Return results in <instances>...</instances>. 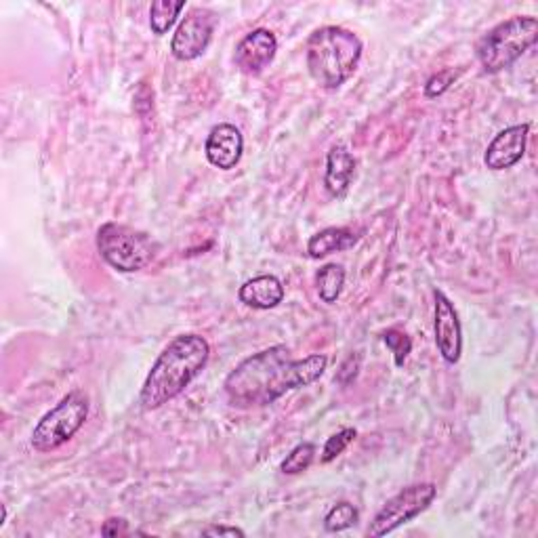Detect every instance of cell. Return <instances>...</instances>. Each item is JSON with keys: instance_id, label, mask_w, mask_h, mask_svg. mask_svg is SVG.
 I'll list each match as a JSON object with an SVG mask.
<instances>
[{"instance_id": "cell-12", "label": "cell", "mask_w": 538, "mask_h": 538, "mask_svg": "<svg viewBox=\"0 0 538 538\" xmlns=\"http://www.w3.org/2000/svg\"><path fill=\"white\" fill-rule=\"evenodd\" d=\"M204 152L213 167L221 171H232L242 160L244 137L234 124H217V127L211 129L209 137H206Z\"/></svg>"}, {"instance_id": "cell-10", "label": "cell", "mask_w": 538, "mask_h": 538, "mask_svg": "<svg viewBox=\"0 0 538 538\" xmlns=\"http://www.w3.org/2000/svg\"><path fill=\"white\" fill-rule=\"evenodd\" d=\"M278 51V38L272 30L257 28L253 32H248L236 47L234 59L236 66L248 74L257 76L261 74L269 64H272Z\"/></svg>"}, {"instance_id": "cell-18", "label": "cell", "mask_w": 538, "mask_h": 538, "mask_svg": "<svg viewBox=\"0 0 538 538\" xmlns=\"http://www.w3.org/2000/svg\"><path fill=\"white\" fill-rule=\"evenodd\" d=\"M360 520V513L358 509L347 503V501H341L337 503L333 509H330L324 517V530L326 532H343V530H349L351 526H356Z\"/></svg>"}, {"instance_id": "cell-15", "label": "cell", "mask_w": 538, "mask_h": 538, "mask_svg": "<svg viewBox=\"0 0 538 538\" xmlns=\"http://www.w3.org/2000/svg\"><path fill=\"white\" fill-rule=\"evenodd\" d=\"M360 232L351 230V227H326L316 236L309 238L307 253L312 259H324L333 253L347 251L354 244H358Z\"/></svg>"}, {"instance_id": "cell-8", "label": "cell", "mask_w": 538, "mask_h": 538, "mask_svg": "<svg viewBox=\"0 0 538 538\" xmlns=\"http://www.w3.org/2000/svg\"><path fill=\"white\" fill-rule=\"evenodd\" d=\"M217 26V17L209 9H192L188 15L181 19L179 28L171 40V53L179 61H194L206 49H209L213 32Z\"/></svg>"}, {"instance_id": "cell-11", "label": "cell", "mask_w": 538, "mask_h": 538, "mask_svg": "<svg viewBox=\"0 0 538 538\" xmlns=\"http://www.w3.org/2000/svg\"><path fill=\"white\" fill-rule=\"evenodd\" d=\"M530 124H515L496 135L484 154V162L490 171H507L515 167L526 154Z\"/></svg>"}, {"instance_id": "cell-19", "label": "cell", "mask_w": 538, "mask_h": 538, "mask_svg": "<svg viewBox=\"0 0 538 538\" xmlns=\"http://www.w3.org/2000/svg\"><path fill=\"white\" fill-rule=\"evenodd\" d=\"M314 459H316V446L312 442H303L286 454V459L280 465V471L286 475L303 473L305 469L312 467Z\"/></svg>"}, {"instance_id": "cell-20", "label": "cell", "mask_w": 538, "mask_h": 538, "mask_svg": "<svg viewBox=\"0 0 538 538\" xmlns=\"http://www.w3.org/2000/svg\"><path fill=\"white\" fill-rule=\"evenodd\" d=\"M356 436H358V431L354 427H345L339 433H335V436H330L322 450V463L335 461L339 454H343L349 448V444L356 440Z\"/></svg>"}, {"instance_id": "cell-23", "label": "cell", "mask_w": 538, "mask_h": 538, "mask_svg": "<svg viewBox=\"0 0 538 538\" xmlns=\"http://www.w3.org/2000/svg\"><path fill=\"white\" fill-rule=\"evenodd\" d=\"M129 532V524L127 520H122V517H110V520L101 526L103 536H127Z\"/></svg>"}, {"instance_id": "cell-7", "label": "cell", "mask_w": 538, "mask_h": 538, "mask_svg": "<svg viewBox=\"0 0 538 538\" xmlns=\"http://www.w3.org/2000/svg\"><path fill=\"white\" fill-rule=\"evenodd\" d=\"M436 496H438V488L431 482L412 484L400 490L396 496H391V499L383 505V509L375 515V520L370 522L366 534L372 538H381V536L396 532L404 524L419 517L433 503Z\"/></svg>"}, {"instance_id": "cell-21", "label": "cell", "mask_w": 538, "mask_h": 538, "mask_svg": "<svg viewBox=\"0 0 538 538\" xmlns=\"http://www.w3.org/2000/svg\"><path fill=\"white\" fill-rule=\"evenodd\" d=\"M383 343L391 349L393 360H396V366H404L408 354L412 351V341L406 333L398 328H389L383 333Z\"/></svg>"}, {"instance_id": "cell-4", "label": "cell", "mask_w": 538, "mask_h": 538, "mask_svg": "<svg viewBox=\"0 0 538 538\" xmlns=\"http://www.w3.org/2000/svg\"><path fill=\"white\" fill-rule=\"evenodd\" d=\"M538 38V19L530 15H515L494 26L478 45V59L488 74H499L511 68Z\"/></svg>"}, {"instance_id": "cell-16", "label": "cell", "mask_w": 538, "mask_h": 538, "mask_svg": "<svg viewBox=\"0 0 538 538\" xmlns=\"http://www.w3.org/2000/svg\"><path fill=\"white\" fill-rule=\"evenodd\" d=\"M345 286V269L343 265L328 263L320 267V272L316 274V288L318 295L324 303H337V299L343 293Z\"/></svg>"}, {"instance_id": "cell-5", "label": "cell", "mask_w": 538, "mask_h": 538, "mask_svg": "<svg viewBox=\"0 0 538 538\" xmlns=\"http://www.w3.org/2000/svg\"><path fill=\"white\" fill-rule=\"evenodd\" d=\"M97 251L108 265L122 274L141 272L148 267L156 253L158 244L146 234L124 223H103L97 232Z\"/></svg>"}, {"instance_id": "cell-22", "label": "cell", "mask_w": 538, "mask_h": 538, "mask_svg": "<svg viewBox=\"0 0 538 538\" xmlns=\"http://www.w3.org/2000/svg\"><path fill=\"white\" fill-rule=\"evenodd\" d=\"M454 78H457V74L446 70V72H440L436 76H431L427 80V85H425V95L427 97H438L442 95L444 91H448V87L454 82Z\"/></svg>"}, {"instance_id": "cell-1", "label": "cell", "mask_w": 538, "mask_h": 538, "mask_svg": "<svg viewBox=\"0 0 538 538\" xmlns=\"http://www.w3.org/2000/svg\"><path fill=\"white\" fill-rule=\"evenodd\" d=\"M326 366L328 358L322 354L293 360L286 345H274L242 360L227 375L223 389L234 408H261L274 404L288 391L316 383Z\"/></svg>"}, {"instance_id": "cell-3", "label": "cell", "mask_w": 538, "mask_h": 538, "mask_svg": "<svg viewBox=\"0 0 538 538\" xmlns=\"http://www.w3.org/2000/svg\"><path fill=\"white\" fill-rule=\"evenodd\" d=\"M364 45L351 30L324 26L307 38L305 59L309 76L322 89H339L356 74Z\"/></svg>"}, {"instance_id": "cell-14", "label": "cell", "mask_w": 538, "mask_h": 538, "mask_svg": "<svg viewBox=\"0 0 538 538\" xmlns=\"http://www.w3.org/2000/svg\"><path fill=\"white\" fill-rule=\"evenodd\" d=\"M240 301L253 309H274L284 299V286L276 276H257L240 286Z\"/></svg>"}, {"instance_id": "cell-13", "label": "cell", "mask_w": 538, "mask_h": 538, "mask_svg": "<svg viewBox=\"0 0 538 538\" xmlns=\"http://www.w3.org/2000/svg\"><path fill=\"white\" fill-rule=\"evenodd\" d=\"M356 173V158L351 156V152L345 146H333L326 158V173H324V188L330 196H343L351 179Z\"/></svg>"}, {"instance_id": "cell-25", "label": "cell", "mask_w": 538, "mask_h": 538, "mask_svg": "<svg viewBox=\"0 0 538 538\" xmlns=\"http://www.w3.org/2000/svg\"><path fill=\"white\" fill-rule=\"evenodd\" d=\"M351 362H354V356H349V358H347V364H351ZM358 366H360V360H356L354 370H358ZM345 372H349L351 379H356V375H358V372H351V370H347V366L343 364V368H341V372H339V377H341V375H345Z\"/></svg>"}, {"instance_id": "cell-2", "label": "cell", "mask_w": 538, "mask_h": 538, "mask_svg": "<svg viewBox=\"0 0 538 538\" xmlns=\"http://www.w3.org/2000/svg\"><path fill=\"white\" fill-rule=\"evenodd\" d=\"M211 345L200 335H179L162 349L150 375L141 387L139 404L143 410H156L185 391L204 366L209 364Z\"/></svg>"}, {"instance_id": "cell-9", "label": "cell", "mask_w": 538, "mask_h": 538, "mask_svg": "<svg viewBox=\"0 0 538 538\" xmlns=\"http://www.w3.org/2000/svg\"><path fill=\"white\" fill-rule=\"evenodd\" d=\"M433 299H436V345L440 356L446 364H457L463 354V328L457 314V307L442 293L433 291Z\"/></svg>"}, {"instance_id": "cell-6", "label": "cell", "mask_w": 538, "mask_h": 538, "mask_svg": "<svg viewBox=\"0 0 538 538\" xmlns=\"http://www.w3.org/2000/svg\"><path fill=\"white\" fill-rule=\"evenodd\" d=\"M89 417V398L72 391L38 421L32 431V446L38 452H53L70 442Z\"/></svg>"}, {"instance_id": "cell-17", "label": "cell", "mask_w": 538, "mask_h": 538, "mask_svg": "<svg viewBox=\"0 0 538 538\" xmlns=\"http://www.w3.org/2000/svg\"><path fill=\"white\" fill-rule=\"evenodd\" d=\"M185 9V3H171V0H156L150 7V28L156 36L167 34L175 22L179 13Z\"/></svg>"}, {"instance_id": "cell-24", "label": "cell", "mask_w": 538, "mask_h": 538, "mask_svg": "<svg viewBox=\"0 0 538 538\" xmlns=\"http://www.w3.org/2000/svg\"><path fill=\"white\" fill-rule=\"evenodd\" d=\"M204 536H246L244 530L236 528V526H209L202 530Z\"/></svg>"}]
</instances>
